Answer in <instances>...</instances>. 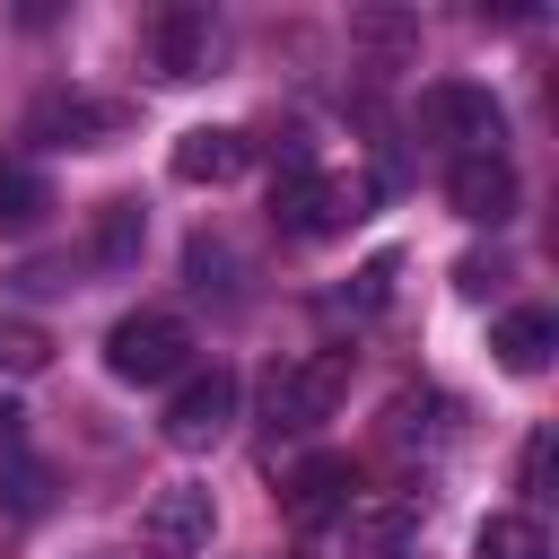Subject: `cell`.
I'll return each mask as SVG.
<instances>
[{
    "mask_svg": "<svg viewBox=\"0 0 559 559\" xmlns=\"http://www.w3.org/2000/svg\"><path fill=\"white\" fill-rule=\"evenodd\" d=\"M376 210V183L367 175H323V166H297V175H271V218L288 236H341Z\"/></svg>",
    "mask_w": 559,
    "mask_h": 559,
    "instance_id": "6da1fadb",
    "label": "cell"
},
{
    "mask_svg": "<svg viewBox=\"0 0 559 559\" xmlns=\"http://www.w3.org/2000/svg\"><path fill=\"white\" fill-rule=\"evenodd\" d=\"M341 393H349V349H306L297 367H271L262 411H271L280 437H306V428H323L341 411Z\"/></svg>",
    "mask_w": 559,
    "mask_h": 559,
    "instance_id": "7a4b0ae2",
    "label": "cell"
},
{
    "mask_svg": "<svg viewBox=\"0 0 559 559\" xmlns=\"http://www.w3.org/2000/svg\"><path fill=\"white\" fill-rule=\"evenodd\" d=\"M227 428H236V367H183L175 393H166L157 437H166L175 454H210Z\"/></svg>",
    "mask_w": 559,
    "mask_h": 559,
    "instance_id": "3957f363",
    "label": "cell"
},
{
    "mask_svg": "<svg viewBox=\"0 0 559 559\" xmlns=\"http://www.w3.org/2000/svg\"><path fill=\"white\" fill-rule=\"evenodd\" d=\"M105 367L122 376V384H175L183 367H192V332H183V314H122L114 332H105Z\"/></svg>",
    "mask_w": 559,
    "mask_h": 559,
    "instance_id": "277c9868",
    "label": "cell"
},
{
    "mask_svg": "<svg viewBox=\"0 0 559 559\" xmlns=\"http://www.w3.org/2000/svg\"><path fill=\"white\" fill-rule=\"evenodd\" d=\"M419 122H428L437 140H454L463 157H498V140H507L498 96L472 87V79H437V87H419Z\"/></svg>",
    "mask_w": 559,
    "mask_h": 559,
    "instance_id": "5b68a950",
    "label": "cell"
},
{
    "mask_svg": "<svg viewBox=\"0 0 559 559\" xmlns=\"http://www.w3.org/2000/svg\"><path fill=\"white\" fill-rule=\"evenodd\" d=\"M419 524H428L419 489H367V498H349V515H341L349 559H402V550L419 542Z\"/></svg>",
    "mask_w": 559,
    "mask_h": 559,
    "instance_id": "8992f818",
    "label": "cell"
},
{
    "mask_svg": "<svg viewBox=\"0 0 559 559\" xmlns=\"http://www.w3.org/2000/svg\"><path fill=\"white\" fill-rule=\"evenodd\" d=\"M210 524H218L210 489H201V480H175V489H157V498H148L140 542H148L157 559H192V550H210Z\"/></svg>",
    "mask_w": 559,
    "mask_h": 559,
    "instance_id": "52a82bcc",
    "label": "cell"
},
{
    "mask_svg": "<svg viewBox=\"0 0 559 559\" xmlns=\"http://www.w3.org/2000/svg\"><path fill=\"white\" fill-rule=\"evenodd\" d=\"M122 131V105H105V96H35L26 105V140H44V148H105Z\"/></svg>",
    "mask_w": 559,
    "mask_h": 559,
    "instance_id": "ba28073f",
    "label": "cell"
},
{
    "mask_svg": "<svg viewBox=\"0 0 559 559\" xmlns=\"http://www.w3.org/2000/svg\"><path fill=\"white\" fill-rule=\"evenodd\" d=\"M349 498H358V472H349V454H306L288 480H280V507H288V524H341L349 515Z\"/></svg>",
    "mask_w": 559,
    "mask_h": 559,
    "instance_id": "9c48e42d",
    "label": "cell"
},
{
    "mask_svg": "<svg viewBox=\"0 0 559 559\" xmlns=\"http://www.w3.org/2000/svg\"><path fill=\"white\" fill-rule=\"evenodd\" d=\"M245 166H253V131H236V122H201V131H183L175 157H166L175 183H236Z\"/></svg>",
    "mask_w": 559,
    "mask_h": 559,
    "instance_id": "30bf717a",
    "label": "cell"
},
{
    "mask_svg": "<svg viewBox=\"0 0 559 559\" xmlns=\"http://www.w3.org/2000/svg\"><path fill=\"white\" fill-rule=\"evenodd\" d=\"M445 201H454V218H472V227H507V218H515V166H507V148H498V157H454Z\"/></svg>",
    "mask_w": 559,
    "mask_h": 559,
    "instance_id": "8fae6325",
    "label": "cell"
},
{
    "mask_svg": "<svg viewBox=\"0 0 559 559\" xmlns=\"http://www.w3.org/2000/svg\"><path fill=\"white\" fill-rule=\"evenodd\" d=\"M489 349H498V367H507V376H542V367H550V349H559V314H550V306H515V314H498Z\"/></svg>",
    "mask_w": 559,
    "mask_h": 559,
    "instance_id": "7c38bea8",
    "label": "cell"
},
{
    "mask_svg": "<svg viewBox=\"0 0 559 559\" xmlns=\"http://www.w3.org/2000/svg\"><path fill=\"white\" fill-rule=\"evenodd\" d=\"M210 44H218L210 9H166V17H157V70H166V79H201V70H210Z\"/></svg>",
    "mask_w": 559,
    "mask_h": 559,
    "instance_id": "4fadbf2b",
    "label": "cell"
},
{
    "mask_svg": "<svg viewBox=\"0 0 559 559\" xmlns=\"http://www.w3.org/2000/svg\"><path fill=\"white\" fill-rule=\"evenodd\" d=\"M140 245H148L140 201H105V210H96V262H105V271H131V262H140Z\"/></svg>",
    "mask_w": 559,
    "mask_h": 559,
    "instance_id": "5bb4252c",
    "label": "cell"
},
{
    "mask_svg": "<svg viewBox=\"0 0 559 559\" xmlns=\"http://www.w3.org/2000/svg\"><path fill=\"white\" fill-rule=\"evenodd\" d=\"M44 210H52V183H44L35 166H0V236L44 227Z\"/></svg>",
    "mask_w": 559,
    "mask_h": 559,
    "instance_id": "9a60e30c",
    "label": "cell"
},
{
    "mask_svg": "<svg viewBox=\"0 0 559 559\" xmlns=\"http://www.w3.org/2000/svg\"><path fill=\"white\" fill-rule=\"evenodd\" d=\"M472 559H550V533H542V515H489L480 524V542H472Z\"/></svg>",
    "mask_w": 559,
    "mask_h": 559,
    "instance_id": "2e32d148",
    "label": "cell"
},
{
    "mask_svg": "<svg viewBox=\"0 0 559 559\" xmlns=\"http://www.w3.org/2000/svg\"><path fill=\"white\" fill-rule=\"evenodd\" d=\"M44 358H52V341H44L35 323H0V367H9V376H35Z\"/></svg>",
    "mask_w": 559,
    "mask_h": 559,
    "instance_id": "e0dca14e",
    "label": "cell"
},
{
    "mask_svg": "<svg viewBox=\"0 0 559 559\" xmlns=\"http://www.w3.org/2000/svg\"><path fill=\"white\" fill-rule=\"evenodd\" d=\"M515 480H524V498H542V489H550V428H533V437H524V463H515Z\"/></svg>",
    "mask_w": 559,
    "mask_h": 559,
    "instance_id": "ac0fdd59",
    "label": "cell"
},
{
    "mask_svg": "<svg viewBox=\"0 0 559 559\" xmlns=\"http://www.w3.org/2000/svg\"><path fill=\"white\" fill-rule=\"evenodd\" d=\"M498 280H507V262H498V253H472V262H454V288H463V297H489Z\"/></svg>",
    "mask_w": 559,
    "mask_h": 559,
    "instance_id": "d6986e66",
    "label": "cell"
},
{
    "mask_svg": "<svg viewBox=\"0 0 559 559\" xmlns=\"http://www.w3.org/2000/svg\"><path fill=\"white\" fill-rule=\"evenodd\" d=\"M9 507H17V515L44 507V472H35V463H9Z\"/></svg>",
    "mask_w": 559,
    "mask_h": 559,
    "instance_id": "ffe728a7",
    "label": "cell"
},
{
    "mask_svg": "<svg viewBox=\"0 0 559 559\" xmlns=\"http://www.w3.org/2000/svg\"><path fill=\"white\" fill-rule=\"evenodd\" d=\"M358 35H367V44H411L419 26H411V17H384V9H376V17H358Z\"/></svg>",
    "mask_w": 559,
    "mask_h": 559,
    "instance_id": "44dd1931",
    "label": "cell"
},
{
    "mask_svg": "<svg viewBox=\"0 0 559 559\" xmlns=\"http://www.w3.org/2000/svg\"><path fill=\"white\" fill-rule=\"evenodd\" d=\"M384 288H393V253H376V262L358 271V306H384Z\"/></svg>",
    "mask_w": 559,
    "mask_h": 559,
    "instance_id": "7402d4cb",
    "label": "cell"
},
{
    "mask_svg": "<svg viewBox=\"0 0 559 559\" xmlns=\"http://www.w3.org/2000/svg\"><path fill=\"white\" fill-rule=\"evenodd\" d=\"M9 437H17V411H9V402H0V445H9Z\"/></svg>",
    "mask_w": 559,
    "mask_h": 559,
    "instance_id": "603a6c76",
    "label": "cell"
}]
</instances>
